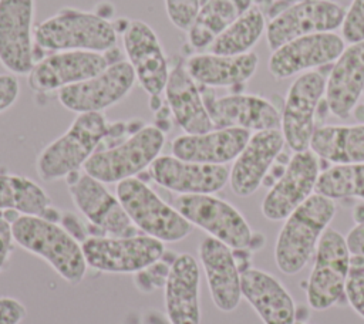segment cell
<instances>
[{"label": "cell", "mask_w": 364, "mask_h": 324, "mask_svg": "<svg viewBox=\"0 0 364 324\" xmlns=\"http://www.w3.org/2000/svg\"><path fill=\"white\" fill-rule=\"evenodd\" d=\"M14 242L46 260L70 284H78L87 273V261L78 242L58 222L40 216L18 215L11 222Z\"/></svg>", "instance_id": "cell-1"}, {"label": "cell", "mask_w": 364, "mask_h": 324, "mask_svg": "<svg viewBox=\"0 0 364 324\" xmlns=\"http://www.w3.org/2000/svg\"><path fill=\"white\" fill-rule=\"evenodd\" d=\"M34 41L47 51H92L107 54L117 47L118 30L98 13L64 7L34 28Z\"/></svg>", "instance_id": "cell-2"}, {"label": "cell", "mask_w": 364, "mask_h": 324, "mask_svg": "<svg viewBox=\"0 0 364 324\" xmlns=\"http://www.w3.org/2000/svg\"><path fill=\"white\" fill-rule=\"evenodd\" d=\"M334 215V200L313 193L284 219L274 246V261L282 273L293 276L304 269Z\"/></svg>", "instance_id": "cell-3"}, {"label": "cell", "mask_w": 364, "mask_h": 324, "mask_svg": "<svg viewBox=\"0 0 364 324\" xmlns=\"http://www.w3.org/2000/svg\"><path fill=\"white\" fill-rule=\"evenodd\" d=\"M111 131L112 124L102 112L77 114L68 129L38 153L37 175L44 182H54L78 172Z\"/></svg>", "instance_id": "cell-4"}, {"label": "cell", "mask_w": 364, "mask_h": 324, "mask_svg": "<svg viewBox=\"0 0 364 324\" xmlns=\"http://www.w3.org/2000/svg\"><path fill=\"white\" fill-rule=\"evenodd\" d=\"M165 144V134L156 125H142L127 139L105 149H97L82 166L84 172L102 183H118L151 166Z\"/></svg>", "instance_id": "cell-5"}, {"label": "cell", "mask_w": 364, "mask_h": 324, "mask_svg": "<svg viewBox=\"0 0 364 324\" xmlns=\"http://www.w3.org/2000/svg\"><path fill=\"white\" fill-rule=\"evenodd\" d=\"M115 195L132 223L146 236L173 243L192 233L193 226L144 180L129 178L118 182Z\"/></svg>", "instance_id": "cell-6"}, {"label": "cell", "mask_w": 364, "mask_h": 324, "mask_svg": "<svg viewBox=\"0 0 364 324\" xmlns=\"http://www.w3.org/2000/svg\"><path fill=\"white\" fill-rule=\"evenodd\" d=\"M172 206L192 225L233 250L250 247L253 232L243 215L213 195H178Z\"/></svg>", "instance_id": "cell-7"}, {"label": "cell", "mask_w": 364, "mask_h": 324, "mask_svg": "<svg viewBox=\"0 0 364 324\" xmlns=\"http://www.w3.org/2000/svg\"><path fill=\"white\" fill-rule=\"evenodd\" d=\"M351 269V253L346 237L327 227L321 234L313 270L307 281V303L316 311H324L344 296L346 281Z\"/></svg>", "instance_id": "cell-8"}, {"label": "cell", "mask_w": 364, "mask_h": 324, "mask_svg": "<svg viewBox=\"0 0 364 324\" xmlns=\"http://www.w3.org/2000/svg\"><path fill=\"white\" fill-rule=\"evenodd\" d=\"M68 192L75 207L85 216L94 229L92 236L128 237L139 234L117 195L108 192L105 183L88 173L74 172L68 175Z\"/></svg>", "instance_id": "cell-9"}, {"label": "cell", "mask_w": 364, "mask_h": 324, "mask_svg": "<svg viewBox=\"0 0 364 324\" xmlns=\"http://www.w3.org/2000/svg\"><path fill=\"white\" fill-rule=\"evenodd\" d=\"M81 247L88 267L102 273H136L158 261L166 252L164 242L146 234L88 236Z\"/></svg>", "instance_id": "cell-10"}, {"label": "cell", "mask_w": 364, "mask_h": 324, "mask_svg": "<svg viewBox=\"0 0 364 324\" xmlns=\"http://www.w3.org/2000/svg\"><path fill=\"white\" fill-rule=\"evenodd\" d=\"M136 78L128 61L117 60L97 75L58 91L60 104L73 112H102L132 90Z\"/></svg>", "instance_id": "cell-11"}, {"label": "cell", "mask_w": 364, "mask_h": 324, "mask_svg": "<svg viewBox=\"0 0 364 324\" xmlns=\"http://www.w3.org/2000/svg\"><path fill=\"white\" fill-rule=\"evenodd\" d=\"M36 0H0V64L14 75H27L34 57Z\"/></svg>", "instance_id": "cell-12"}, {"label": "cell", "mask_w": 364, "mask_h": 324, "mask_svg": "<svg viewBox=\"0 0 364 324\" xmlns=\"http://www.w3.org/2000/svg\"><path fill=\"white\" fill-rule=\"evenodd\" d=\"M326 81L327 78L321 72L307 71L300 74L287 91L280 114V131L293 152L309 149L316 129V111L326 92Z\"/></svg>", "instance_id": "cell-13"}, {"label": "cell", "mask_w": 364, "mask_h": 324, "mask_svg": "<svg viewBox=\"0 0 364 324\" xmlns=\"http://www.w3.org/2000/svg\"><path fill=\"white\" fill-rule=\"evenodd\" d=\"M346 9L328 0H303L290 4L266 26V41L273 51L280 45L316 33L341 27Z\"/></svg>", "instance_id": "cell-14"}, {"label": "cell", "mask_w": 364, "mask_h": 324, "mask_svg": "<svg viewBox=\"0 0 364 324\" xmlns=\"http://www.w3.org/2000/svg\"><path fill=\"white\" fill-rule=\"evenodd\" d=\"M127 61L142 90L158 98L166 85L169 65L155 30L142 20H129L121 30Z\"/></svg>", "instance_id": "cell-15"}, {"label": "cell", "mask_w": 364, "mask_h": 324, "mask_svg": "<svg viewBox=\"0 0 364 324\" xmlns=\"http://www.w3.org/2000/svg\"><path fill=\"white\" fill-rule=\"evenodd\" d=\"M318 169V156L310 149L294 152L262 202L263 216L272 222L284 220L313 195L320 175Z\"/></svg>", "instance_id": "cell-16"}, {"label": "cell", "mask_w": 364, "mask_h": 324, "mask_svg": "<svg viewBox=\"0 0 364 324\" xmlns=\"http://www.w3.org/2000/svg\"><path fill=\"white\" fill-rule=\"evenodd\" d=\"M111 63L102 53L54 51L36 61L27 82L36 92L60 91L97 75Z\"/></svg>", "instance_id": "cell-17"}, {"label": "cell", "mask_w": 364, "mask_h": 324, "mask_svg": "<svg viewBox=\"0 0 364 324\" xmlns=\"http://www.w3.org/2000/svg\"><path fill=\"white\" fill-rule=\"evenodd\" d=\"M202 95L213 128H240L249 132L280 129V112L263 97L249 94L216 97L209 88L202 90Z\"/></svg>", "instance_id": "cell-18"}, {"label": "cell", "mask_w": 364, "mask_h": 324, "mask_svg": "<svg viewBox=\"0 0 364 324\" xmlns=\"http://www.w3.org/2000/svg\"><path fill=\"white\" fill-rule=\"evenodd\" d=\"M344 48L343 37L331 31L303 36L273 50L267 68L276 80L289 78L334 63Z\"/></svg>", "instance_id": "cell-19"}, {"label": "cell", "mask_w": 364, "mask_h": 324, "mask_svg": "<svg viewBox=\"0 0 364 324\" xmlns=\"http://www.w3.org/2000/svg\"><path fill=\"white\" fill-rule=\"evenodd\" d=\"M152 180L178 195H213L229 182L225 165H208L159 155L149 166Z\"/></svg>", "instance_id": "cell-20"}, {"label": "cell", "mask_w": 364, "mask_h": 324, "mask_svg": "<svg viewBox=\"0 0 364 324\" xmlns=\"http://www.w3.org/2000/svg\"><path fill=\"white\" fill-rule=\"evenodd\" d=\"M284 144L280 129H266L250 135L229 171L232 192L240 198L253 195L263 183Z\"/></svg>", "instance_id": "cell-21"}, {"label": "cell", "mask_w": 364, "mask_h": 324, "mask_svg": "<svg viewBox=\"0 0 364 324\" xmlns=\"http://www.w3.org/2000/svg\"><path fill=\"white\" fill-rule=\"evenodd\" d=\"M213 304L223 313L237 308L242 298L240 270L229 246L210 236L198 249Z\"/></svg>", "instance_id": "cell-22"}, {"label": "cell", "mask_w": 364, "mask_h": 324, "mask_svg": "<svg viewBox=\"0 0 364 324\" xmlns=\"http://www.w3.org/2000/svg\"><path fill=\"white\" fill-rule=\"evenodd\" d=\"M200 271L189 253L176 254L165 286V311L171 324H200Z\"/></svg>", "instance_id": "cell-23"}, {"label": "cell", "mask_w": 364, "mask_h": 324, "mask_svg": "<svg viewBox=\"0 0 364 324\" xmlns=\"http://www.w3.org/2000/svg\"><path fill=\"white\" fill-rule=\"evenodd\" d=\"M250 138L240 128H213L203 134H183L171 144L172 155L198 163L225 165L235 161Z\"/></svg>", "instance_id": "cell-24"}, {"label": "cell", "mask_w": 364, "mask_h": 324, "mask_svg": "<svg viewBox=\"0 0 364 324\" xmlns=\"http://www.w3.org/2000/svg\"><path fill=\"white\" fill-rule=\"evenodd\" d=\"M364 91V41L346 47L326 81V101L337 118H348Z\"/></svg>", "instance_id": "cell-25"}, {"label": "cell", "mask_w": 364, "mask_h": 324, "mask_svg": "<svg viewBox=\"0 0 364 324\" xmlns=\"http://www.w3.org/2000/svg\"><path fill=\"white\" fill-rule=\"evenodd\" d=\"M242 297L264 324H294L296 306L287 288L273 274L259 269L240 273Z\"/></svg>", "instance_id": "cell-26"}, {"label": "cell", "mask_w": 364, "mask_h": 324, "mask_svg": "<svg viewBox=\"0 0 364 324\" xmlns=\"http://www.w3.org/2000/svg\"><path fill=\"white\" fill-rule=\"evenodd\" d=\"M164 91L168 108L185 134H203L213 129L200 85L183 64L171 68Z\"/></svg>", "instance_id": "cell-27"}, {"label": "cell", "mask_w": 364, "mask_h": 324, "mask_svg": "<svg viewBox=\"0 0 364 324\" xmlns=\"http://www.w3.org/2000/svg\"><path fill=\"white\" fill-rule=\"evenodd\" d=\"M257 65L259 58L252 51L239 55L198 53L185 63L189 75L206 88L242 85L255 75Z\"/></svg>", "instance_id": "cell-28"}, {"label": "cell", "mask_w": 364, "mask_h": 324, "mask_svg": "<svg viewBox=\"0 0 364 324\" xmlns=\"http://www.w3.org/2000/svg\"><path fill=\"white\" fill-rule=\"evenodd\" d=\"M309 149L334 165L364 163V124L316 128Z\"/></svg>", "instance_id": "cell-29"}, {"label": "cell", "mask_w": 364, "mask_h": 324, "mask_svg": "<svg viewBox=\"0 0 364 324\" xmlns=\"http://www.w3.org/2000/svg\"><path fill=\"white\" fill-rule=\"evenodd\" d=\"M14 210L58 222L61 215L51 206L47 192L33 179L23 175L0 173V212Z\"/></svg>", "instance_id": "cell-30"}, {"label": "cell", "mask_w": 364, "mask_h": 324, "mask_svg": "<svg viewBox=\"0 0 364 324\" xmlns=\"http://www.w3.org/2000/svg\"><path fill=\"white\" fill-rule=\"evenodd\" d=\"M253 6V0H205L188 30V41L195 50H208L240 14Z\"/></svg>", "instance_id": "cell-31"}, {"label": "cell", "mask_w": 364, "mask_h": 324, "mask_svg": "<svg viewBox=\"0 0 364 324\" xmlns=\"http://www.w3.org/2000/svg\"><path fill=\"white\" fill-rule=\"evenodd\" d=\"M266 28V21L262 10L257 6L249 7L240 14L215 41L208 51L222 55H239L250 53L255 44L262 37Z\"/></svg>", "instance_id": "cell-32"}, {"label": "cell", "mask_w": 364, "mask_h": 324, "mask_svg": "<svg viewBox=\"0 0 364 324\" xmlns=\"http://www.w3.org/2000/svg\"><path fill=\"white\" fill-rule=\"evenodd\" d=\"M316 193L331 200L357 198L364 200V163L333 165L320 172Z\"/></svg>", "instance_id": "cell-33"}, {"label": "cell", "mask_w": 364, "mask_h": 324, "mask_svg": "<svg viewBox=\"0 0 364 324\" xmlns=\"http://www.w3.org/2000/svg\"><path fill=\"white\" fill-rule=\"evenodd\" d=\"M165 256H166V252L158 261L134 273V283L139 291L151 293L152 290H156V288H161L165 286L171 264H172L173 259L176 257V254H173L171 259L165 257Z\"/></svg>", "instance_id": "cell-34"}, {"label": "cell", "mask_w": 364, "mask_h": 324, "mask_svg": "<svg viewBox=\"0 0 364 324\" xmlns=\"http://www.w3.org/2000/svg\"><path fill=\"white\" fill-rule=\"evenodd\" d=\"M202 0H165V10L169 21L179 30L188 31L195 21Z\"/></svg>", "instance_id": "cell-35"}, {"label": "cell", "mask_w": 364, "mask_h": 324, "mask_svg": "<svg viewBox=\"0 0 364 324\" xmlns=\"http://www.w3.org/2000/svg\"><path fill=\"white\" fill-rule=\"evenodd\" d=\"M343 40L353 44L364 41V0H353L341 24Z\"/></svg>", "instance_id": "cell-36"}, {"label": "cell", "mask_w": 364, "mask_h": 324, "mask_svg": "<svg viewBox=\"0 0 364 324\" xmlns=\"http://www.w3.org/2000/svg\"><path fill=\"white\" fill-rule=\"evenodd\" d=\"M344 296L347 297L350 307L364 318V269L351 266L346 281Z\"/></svg>", "instance_id": "cell-37"}, {"label": "cell", "mask_w": 364, "mask_h": 324, "mask_svg": "<svg viewBox=\"0 0 364 324\" xmlns=\"http://www.w3.org/2000/svg\"><path fill=\"white\" fill-rule=\"evenodd\" d=\"M27 315L24 304L9 296L0 297V324H20Z\"/></svg>", "instance_id": "cell-38"}, {"label": "cell", "mask_w": 364, "mask_h": 324, "mask_svg": "<svg viewBox=\"0 0 364 324\" xmlns=\"http://www.w3.org/2000/svg\"><path fill=\"white\" fill-rule=\"evenodd\" d=\"M20 95V82L14 74H0V114L14 105Z\"/></svg>", "instance_id": "cell-39"}, {"label": "cell", "mask_w": 364, "mask_h": 324, "mask_svg": "<svg viewBox=\"0 0 364 324\" xmlns=\"http://www.w3.org/2000/svg\"><path fill=\"white\" fill-rule=\"evenodd\" d=\"M14 237L11 230V222L0 213V271L4 269L13 247H14Z\"/></svg>", "instance_id": "cell-40"}, {"label": "cell", "mask_w": 364, "mask_h": 324, "mask_svg": "<svg viewBox=\"0 0 364 324\" xmlns=\"http://www.w3.org/2000/svg\"><path fill=\"white\" fill-rule=\"evenodd\" d=\"M348 250L353 256L364 259V220L357 223L346 236Z\"/></svg>", "instance_id": "cell-41"}, {"label": "cell", "mask_w": 364, "mask_h": 324, "mask_svg": "<svg viewBox=\"0 0 364 324\" xmlns=\"http://www.w3.org/2000/svg\"><path fill=\"white\" fill-rule=\"evenodd\" d=\"M282 1H286V3L293 4V3H297V1H303V0H282Z\"/></svg>", "instance_id": "cell-42"}]
</instances>
